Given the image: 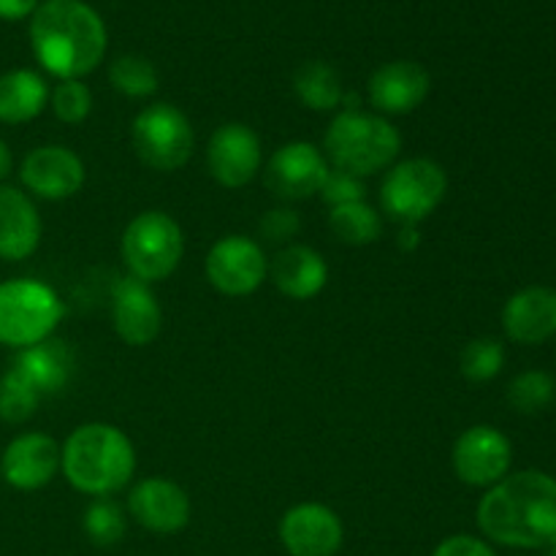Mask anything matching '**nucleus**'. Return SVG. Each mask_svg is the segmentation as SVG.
Here are the masks:
<instances>
[{"instance_id": "473e14b6", "label": "nucleus", "mask_w": 556, "mask_h": 556, "mask_svg": "<svg viewBox=\"0 0 556 556\" xmlns=\"http://www.w3.org/2000/svg\"><path fill=\"white\" fill-rule=\"evenodd\" d=\"M261 237L266 239V242H275V244H282V242H291L293 237L299 233V228H302V220H299V215L293 210H269L264 217H261Z\"/></svg>"}, {"instance_id": "6e6552de", "label": "nucleus", "mask_w": 556, "mask_h": 556, "mask_svg": "<svg viewBox=\"0 0 556 556\" xmlns=\"http://www.w3.org/2000/svg\"><path fill=\"white\" fill-rule=\"evenodd\" d=\"M139 161L152 172H179L193 157L195 136L190 119L172 103H152L141 109L130 128Z\"/></svg>"}, {"instance_id": "f257e3e1", "label": "nucleus", "mask_w": 556, "mask_h": 556, "mask_svg": "<svg viewBox=\"0 0 556 556\" xmlns=\"http://www.w3.org/2000/svg\"><path fill=\"white\" fill-rule=\"evenodd\" d=\"M478 527L500 546L552 548L556 543V481L541 470L505 476L478 503Z\"/></svg>"}, {"instance_id": "1a4fd4ad", "label": "nucleus", "mask_w": 556, "mask_h": 556, "mask_svg": "<svg viewBox=\"0 0 556 556\" xmlns=\"http://www.w3.org/2000/svg\"><path fill=\"white\" fill-rule=\"evenodd\" d=\"M206 280L223 296H250L264 286L269 275V258L255 239L231 233L217 239L204 261Z\"/></svg>"}, {"instance_id": "412c9836", "label": "nucleus", "mask_w": 556, "mask_h": 556, "mask_svg": "<svg viewBox=\"0 0 556 556\" xmlns=\"http://www.w3.org/2000/svg\"><path fill=\"white\" fill-rule=\"evenodd\" d=\"M41 215L27 193L0 185V258L25 261L41 244Z\"/></svg>"}, {"instance_id": "a211bd4d", "label": "nucleus", "mask_w": 556, "mask_h": 556, "mask_svg": "<svg viewBox=\"0 0 556 556\" xmlns=\"http://www.w3.org/2000/svg\"><path fill=\"white\" fill-rule=\"evenodd\" d=\"M432 76L416 60L380 65L369 79V103L383 114H410L427 101Z\"/></svg>"}, {"instance_id": "7ed1b4c3", "label": "nucleus", "mask_w": 556, "mask_h": 556, "mask_svg": "<svg viewBox=\"0 0 556 556\" xmlns=\"http://www.w3.org/2000/svg\"><path fill=\"white\" fill-rule=\"evenodd\" d=\"M60 470L76 492L109 497L134 478L136 448L128 434L112 424H81L60 448Z\"/></svg>"}, {"instance_id": "f03ea898", "label": "nucleus", "mask_w": 556, "mask_h": 556, "mask_svg": "<svg viewBox=\"0 0 556 556\" xmlns=\"http://www.w3.org/2000/svg\"><path fill=\"white\" fill-rule=\"evenodd\" d=\"M109 33L85 0H43L30 16V47L47 74L81 79L101 65Z\"/></svg>"}, {"instance_id": "c9c22d12", "label": "nucleus", "mask_w": 556, "mask_h": 556, "mask_svg": "<svg viewBox=\"0 0 556 556\" xmlns=\"http://www.w3.org/2000/svg\"><path fill=\"white\" fill-rule=\"evenodd\" d=\"M11 168H14V157H11L9 144H5V141L0 139V182H3V179L9 177Z\"/></svg>"}, {"instance_id": "2f4dec72", "label": "nucleus", "mask_w": 556, "mask_h": 556, "mask_svg": "<svg viewBox=\"0 0 556 556\" xmlns=\"http://www.w3.org/2000/svg\"><path fill=\"white\" fill-rule=\"evenodd\" d=\"M364 195H367V188H364L362 177H353V174L340 172V168L326 174L324 185H320V199H324L331 210L342 204H356V201H364Z\"/></svg>"}, {"instance_id": "9d476101", "label": "nucleus", "mask_w": 556, "mask_h": 556, "mask_svg": "<svg viewBox=\"0 0 556 556\" xmlns=\"http://www.w3.org/2000/svg\"><path fill=\"white\" fill-rule=\"evenodd\" d=\"M510 462H514L510 440L486 424L462 432L451 454L456 478L476 489H492L494 483L503 481L510 470Z\"/></svg>"}, {"instance_id": "4be33fe9", "label": "nucleus", "mask_w": 556, "mask_h": 556, "mask_svg": "<svg viewBox=\"0 0 556 556\" xmlns=\"http://www.w3.org/2000/svg\"><path fill=\"white\" fill-rule=\"evenodd\" d=\"M11 369L20 372L41 396L58 394L68 386L74 372V351L63 340H43L38 345L16 351Z\"/></svg>"}, {"instance_id": "72a5a7b5", "label": "nucleus", "mask_w": 556, "mask_h": 556, "mask_svg": "<svg viewBox=\"0 0 556 556\" xmlns=\"http://www.w3.org/2000/svg\"><path fill=\"white\" fill-rule=\"evenodd\" d=\"M432 556H497L486 541L472 535H451L434 548Z\"/></svg>"}, {"instance_id": "6ab92c4d", "label": "nucleus", "mask_w": 556, "mask_h": 556, "mask_svg": "<svg viewBox=\"0 0 556 556\" xmlns=\"http://www.w3.org/2000/svg\"><path fill=\"white\" fill-rule=\"evenodd\" d=\"M505 334L519 345H541L556 334V291L532 286L514 293L503 309Z\"/></svg>"}, {"instance_id": "4468645a", "label": "nucleus", "mask_w": 556, "mask_h": 556, "mask_svg": "<svg viewBox=\"0 0 556 556\" xmlns=\"http://www.w3.org/2000/svg\"><path fill=\"white\" fill-rule=\"evenodd\" d=\"M280 541L291 556H337L345 527L329 505L299 503L280 519Z\"/></svg>"}, {"instance_id": "b1692460", "label": "nucleus", "mask_w": 556, "mask_h": 556, "mask_svg": "<svg viewBox=\"0 0 556 556\" xmlns=\"http://www.w3.org/2000/svg\"><path fill=\"white\" fill-rule=\"evenodd\" d=\"M293 92L313 112H331L345 101V90H342L337 71L320 60L299 65L296 74H293Z\"/></svg>"}, {"instance_id": "423d86ee", "label": "nucleus", "mask_w": 556, "mask_h": 556, "mask_svg": "<svg viewBox=\"0 0 556 556\" xmlns=\"http://www.w3.org/2000/svg\"><path fill=\"white\" fill-rule=\"evenodd\" d=\"M63 313V302L47 282L30 277L0 282V345L22 351L49 340Z\"/></svg>"}, {"instance_id": "39448f33", "label": "nucleus", "mask_w": 556, "mask_h": 556, "mask_svg": "<svg viewBox=\"0 0 556 556\" xmlns=\"http://www.w3.org/2000/svg\"><path fill=\"white\" fill-rule=\"evenodd\" d=\"M119 255L130 277L141 282H161L177 271L185 255V233L168 212L150 210L136 215L119 239Z\"/></svg>"}, {"instance_id": "cd10ccee", "label": "nucleus", "mask_w": 556, "mask_h": 556, "mask_svg": "<svg viewBox=\"0 0 556 556\" xmlns=\"http://www.w3.org/2000/svg\"><path fill=\"white\" fill-rule=\"evenodd\" d=\"M505 367V348L494 337H478L465 345L459 356V369L470 383H489Z\"/></svg>"}, {"instance_id": "aec40b11", "label": "nucleus", "mask_w": 556, "mask_h": 556, "mask_svg": "<svg viewBox=\"0 0 556 556\" xmlns=\"http://www.w3.org/2000/svg\"><path fill=\"white\" fill-rule=\"evenodd\" d=\"M269 277L282 296L293 302H309L318 296L329 282V266L318 250L307 244H288L277 250L275 258L269 261Z\"/></svg>"}, {"instance_id": "9b49d317", "label": "nucleus", "mask_w": 556, "mask_h": 556, "mask_svg": "<svg viewBox=\"0 0 556 556\" xmlns=\"http://www.w3.org/2000/svg\"><path fill=\"white\" fill-rule=\"evenodd\" d=\"M329 172V161L313 141H288L266 163L264 182L277 199L304 201L320 193Z\"/></svg>"}, {"instance_id": "e433bc0d", "label": "nucleus", "mask_w": 556, "mask_h": 556, "mask_svg": "<svg viewBox=\"0 0 556 556\" xmlns=\"http://www.w3.org/2000/svg\"><path fill=\"white\" fill-rule=\"evenodd\" d=\"M548 556H556V543L552 546V554H548Z\"/></svg>"}, {"instance_id": "0eeeda50", "label": "nucleus", "mask_w": 556, "mask_h": 556, "mask_svg": "<svg viewBox=\"0 0 556 556\" xmlns=\"http://www.w3.org/2000/svg\"><path fill=\"white\" fill-rule=\"evenodd\" d=\"M445 190H448V174L438 161L407 157L386 174L380 185V206L391 220L402 226H418L443 204Z\"/></svg>"}, {"instance_id": "dca6fc26", "label": "nucleus", "mask_w": 556, "mask_h": 556, "mask_svg": "<svg viewBox=\"0 0 556 556\" xmlns=\"http://www.w3.org/2000/svg\"><path fill=\"white\" fill-rule=\"evenodd\" d=\"M60 470L58 440L43 432L16 434L0 456L3 481L16 492H36L52 483Z\"/></svg>"}, {"instance_id": "a878e982", "label": "nucleus", "mask_w": 556, "mask_h": 556, "mask_svg": "<svg viewBox=\"0 0 556 556\" xmlns=\"http://www.w3.org/2000/svg\"><path fill=\"white\" fill-rule=\"evenodd\" d=\"M109 81L117 92L128 98H150L155 96L161 79H157L155 65L139 54H123L109 65Z\"/></svg>"}, {"instance_id": "2eb2a0df", "label": "nucleus", "mask_w": 556, "mask_h": 556, "mask_svg": "<svg viewBox=\"0 0 556 556\" xmlns=\"http://www.w3.org/2000/svg\"><path fill=\"white\" fill-rule=\"evenodd\" d=\"M128 514L155 535H177L190 525V497L168 478H144L128 494Z\"/></svg>"}, {"instance_id": "f704fd0d", "label": "nucleus", "mask_w": 556, "mask_h": 556, "mask_svg": "<svg viewBox=\"0 0 556 556\" xmlns=\"http://www.w3.org/2000/svg\"><path fill=\"white\" fill-rule=\"evenodd\" d=\"M38 9V0H0V20L16 22L33 16V11Z\"/></svg>"}, {"instance_id": "7c9ffc66", "label": "nucleus", "mask_w": 556, "mask_h": 556, "mask_svg": "<svg viewBox=\"0 0 556 556\" xmlns=\"http://www.w3.org/2000/svg\"><path fill=\"white\" fill-rule=\"evenodd\" d=\"M49 106L54 117L65 125H79L90 117L92 112V92L90 87L81 85V79H65L49 92Z\"/></svg>"}, {"instance_id": "f8f14e48", "label": "nucleus", "mask_w": 556, "mask_h": 556, "mask_svg": "<svg viewBox=\"0 0 556 556\" xmlns=\"http://www.w3.org/2000/svg\"><path fill=\"white\" fill-rule=\"evenodd\" d=\"M261 139L250 125L226 123L206 144V168L223 188H244L261 172Z\"/></svg>"}, {"instance_id": "c756f323", "label": "nucleus", "mask_w": 556, "mask_h": 556, "mask_svg": "<svg viewBox=\"0 0 556 556\" xmlns=\"http://www.w3.org/2000/svg\"><path fill=\"white\" fill-rule=\"evenodd\" d=\"M81 527L96 546H114L125 538V514L114 500L96 497L87 505Z\"/></svg>"}, {"instance_id": "f3484780", "label": "nucleus", "mask_w": 556, "mask_h": 556, "mask_svg": "<svg viewBox=\"0 0 556 556\" xmlns=\"http://www.w3.org/2000/svg\"><path fill=\"white\" fill-rule=\"evenodd\" d=\"M112 320L125 345L144 348L161 334L163 309L152 288L128 275L112 288Z\"/></svg>"}, {"instance_id": "393cba45", "label": "nucleus", "mask_w": 556, "mask_h": 556, "mask_svg": "<svg viewBox=\"0 0 556 556\" xmlns=\"http://www.w3.org/2000/svg\"><path fill=\"white\" fill-rule=\"evenodd\" d=\"M329 228L340 242L364 248V244H372L380 237L383 223H380L378 210H372L367 201H356V204L334 206L329 215Z\"/></svg>"}, {"instance_id": "c85d7f7f", "label": "nucleus", "mask_w": 556, "mask_h": 556, "mask_svg": "<svg viewBox=\"0 0 556 556\" xmlns=\"http://www.w3.org/2000/svg\"><path fill=\"white\" fill-rule=\"evenodd\" d=\"M41 394L14 369L0 375V421L25 424L36 413Z\"/></svg>"}, {"instance_id": "20e7f679", "label": "nucleus", "mask_w": 556, "mask_h": 556, "mask_svg": "<svg viewBox=\"0 0 556 556\" xmlns=\"http://www.w3.org/2000/svg\"><path fill=\"white\" fill-rule=\"evenodd\" d=\"M326 157L340 172L353 177H369L396 161L402 150V136L394 125L378 114L342 112L331 119L324 136Z\"/></svg>"}, {"instance_id": "ddd939ff", "label": "nucleus", "mask_w": 556, "mask_h": 556, "mask_svg": "<svg viewBox=\"0 0 556 556\" xmlns=\"http://www.w3.org/2000/svg\"><path fill=\"white\" fill-rule=\"evenodd\" d=\"M85 163L63 144H43L27 152L20 166V179L33 195L43 201H65L85 185Z\"/></svg>"}, {"instance_id": "5701e85b", "label": "nucleus", "mask_w": 556, "mask_h": 556, "mask_svg": "<svg viewBox=\"0 0 556 556\" xmlns=\"http://www.w3.org/2000/svg\"><path fill=\"white\" fill-rule=\"evenodd\" d=\"M49 106V87L38 71L14 68L0 76V123L25 125Z\"/></svg>"}, {"instance_id": "bb28decb", "label": "nucleus", "mask_w": 556, "mask_h": 556, "mask_svg": "<svg viewBox=\"0 0 556 556\" xmlns=\"http://www.w3.org/2000/svg\"><path fill=\"white\" fill-rule=\"evenodd\" d=\"M556 400V383L548 372L541 369H530L521 372L519 378L510 380L508 386V402L516 413L521 416H535L543 413Z\"/></svg>"}]
</instances>
